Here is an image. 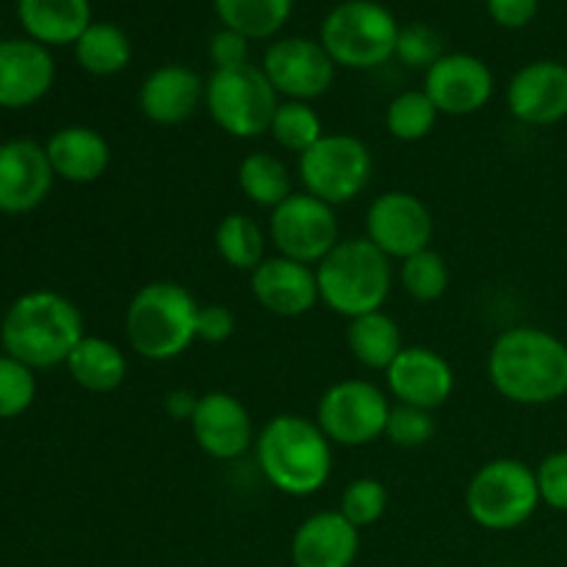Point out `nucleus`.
Masks as SVG:
<instances>
[{
  "label": "nucleus",
  "mask_w": 567,
  "mask_h": 567,
  "mask_svg": "<svg viewBox=\"0 0 567 567\" xmlns=\"http://www.w3.org/2000/svg\"><path fill=\"white\" fill-rule=\"evenodd\" d=\"M297 172L305 192L338 208L358 199L369 188L374 155L358 136L324 133L308 153L299 155Z\"/></svg>",
  "instance_id": "nucleus-9"
},
{
  "label": "nucleus",
  "mask_w": 567,
  "mask_h": 567,
  "mask_svg": "<svg viewBox=\"0 0 567 567\" xmlns=\"http://www.w3.org/2000/svg\"><path fill=\"white\" fill-rule=\"evenodd\" d=\"M319 297L343 319L385 308L393 288V260L365 236L341 238L338 247L316 266Z\"/></svg>",
  "instance_id": "nucleus-5"
},
{
  "label": "nucleus",
  "mask_w": 567,
  "mask_h": 567,
  "mask_svg": "<svg viewBox=\"0 0 567 567\" xmlns=\"http://www.w3.org/2000/svg\"><path fill=\"white\" fill-rule=\"evenodd\" d=\"M188 426H192L199 452L219 463L244 457L249 449H255V437H258L249 410L244 408L241 399L227 391L203 393Z\"/></svg>",
  "instance_id": "nucleus-15"
},
{
  "label": "nucleus",
  "mask_w": 567,
  "mask_h": 567,
  "mask_svg": "<svg viewBox=\"0 0 567 567\" xmlns=\"http://www.w3.org/2000/svg\"><path fill=\"white\" fill-rule=\"evenodd\" d=\"M260 70L266 72L280 100L299 103L324 97L336 81V61L321 48V42L305 37H286L269 44Z\"/></svg>",
  "instance_id": "nucleus-13"
},
{
  "label": "nucleus",
  "mask_w": 567,
  "mask_h": 567,
  "mask_svg": "<svg viewBox=\"0 0 567 567\" xmlns=\"http://www.w3.org/2000/svg\"><path fill=\"white\" fill-rule=\"evenodd\" d=\"M221 25L247 39H269L288 22L293 0H214Z\"/></svg>",
  "instance_id": "nucleus-30"
},
{
  "label": "nucleus",
  "mask_w": 567,
  "mask_h": 567,
  "mask_svg": "<svg viewBox=\"0 0 567 567\" xmlns=\"http://www.w3.org/2000/svg\"><path fill=\"white\" fill-rule=\"evenodd\" d=\"M236 332V313L227 305H199L197 341L225 343Z\"/></svg>",
  "instance_id": "nucleus-39"
},
{
  "label": "nucleus",
  "mask_w": 567,
  "mask_h": 567,
  "mask_svg": "<svg viewBox=\"0 0 567 567\" xmlns=\"http://www.w3.org/2000/svg\"><path fill=\"white\" fill-rule=\"evenodd\" d=\"M537 9H540V0H487L493 22L509 31L529 25L537 17Z\"/></svg>",
  "instance_id": "nucleus-41"
},
{
  "label": "nucleus",
  "mask_w": 567,
  "mask_h": 567,
  "mask_svg": "<svg viewBox=\"0 0 567 567\" xmlns=\"http://www.w3.org/2000/svg\"><path fill=\"white\" fill-rule=\"evenodd\" d=\"M197 313L199 302L186 286L169 280L147 282L127 302V343L138 358L169 363L197 341Z\"/></svg>",
  "instance_id": "nucleus-4"
},
{
  "label": "nucleus",
  "mask_w": 567,
  "mask_h": 567,
  "mask_svg": "<svg viewBox=\"0 0 567 567\" xmlns=\"http://www.w3.org/2000/svg\"><path fill=\"white\" fill-rule=\"evenodd\" d=\"M347 347L352 358L358 360L363 369L382 371L385 374L388 365L399 358L404 349L402 330H399L396 319L388 316L385 310H374V313L358 316L349 319L347 330Z\"/></svg>",
  "instance_id": "nucleus-26"
},
{
  "label": "nucleus",
  "mask_w": 567,
  "mask_h": 567,
  "mask_svg": "<svg viewBox=\"0 0 567 567\" xmlns=\"http://www.w3.org/2000/svg\"><path fill=\"white\" fill-rule=\"evenodd\" d=\"M449 264L435 249H421L399 264V286L415 302H437L449 291Z\"/></svg>",
  "instance_id": "nucleus-33"
},
{
  "label": "nucleus",
  "mask_w": 567,
  "mask_h": 567,
  "mask_svg": "<svg viewBox=\"0 0 567 567\" xmlns=\"http://www.w3.org/2000/svg\"><path fill=\"white\" fill-rule=\"evenodd\" d=\"M535 468L515 457H496L482 465L465 487L471 520L487 532H513L540 507Z\"/></svg>",
  "instance_id": "nucleus-7"
},
{
  "label": "nucleus",
  "mask_w": 567,
  "mask_h": 567,
  "mask_svg": "<svg viewBox=\"0 0 567 567\" xmlns=\"http://www.w3.org/2000/svg\"><path fill=\"white\" fill-rule=\"evenodd\" d=\"M37 399V374L11 354H0V421L20 419Z\"/></svg>",
  "instance_id": "nucleus-35"
},
{
  "label": "nucleus",
  "mask_w": 567,
  "mask_h": 567,
  "mask_svg": "<svg viewBox=\"0 0 567 567\" xmlns=\"http://www.w3.org/2000/svg\"><path fill=\"white\" fill-rule=\"evenodd\" d=\"M435 221L424 199L410 192H382L365 210V238L391 260H408L410 255L430 249Z\"/></svg>",
  "instance_id": "nucleus-12"
},
{
  "label": "nucleus",
  "mask_w": 567,
  "mask_h": 567,
  "mask_svg": "<svg viewBox=\"0 0 567 567\" xmlns=\"http://www.w3.org/2000/svg\"><path fill=\"white\" fill-rule=\"evenodd\" d=\"M83 336L86 330L78 305L55 291L22 293L0 324L6 354L33 371L64 365Z\"/></svg>",
  "instance_id": "nucleus-3"
},
{
  "label": "nucleus",
  "mask_w": 567,
  "mask_h": 567,
  "mask_svg": "<svg viewBox=\"0 0 567 567\" xmlns=\"http://www.w3.org/2000/svg\"><path fill=\"white\" fill-rule=\"evenodd\" d=\"M399 22L374 0H347L324 17L319 31L321 48L336 66L377 70L396 55Z\"/></svg>",
  "instance_id": "nucleus-6"
},
{
  "label": "nucleus",
  "mask_w": 567,
  "mask_h": 567,
  "mask_svg": "<svg viewBox=\"0 0 567 567\" xmlns=\"http://www.w3.org/2000/svg\"><path fill=\"white\" fill-rule=\"evenodd\" d=\"M22 28L39 44H75L92 25L89 0H20L17 3Z\"/></svg>",
  "instance_id": "nucleus-24"
},
{
  "label": "nucleus",
  "mask_w": 567,
  "mask_h": 567,
  "mask_svg": "<svg viewBox=\"0 0 567 567\" xmlns=\"http://www.w3.org/2000/svg\"><path fill=\"white\" fill-rule=\"evenodd\" d=\"M75 59L89 75L111 78L120 75L133 59V44L120 25L92 22L75 42Z\"/></svg>",
  "instance_id": "nucleus-27"
},
{
  "label": "nucleus",
  "mask_w": 567,
  "mask_h": 567,
  "mask_svg": "<svg viewBox=\"0 0 567 567\" xmlns=\"http://www.w3.org/2000/svg\"><path fill=\"white\" fill-rule=\"evenodd\" d=\"M360 551V529L341 513H316L291 537L293 567H352Z\"/></svg>",
  "instance_id": "nucleus-22"
},
{
  "label": "nucleus",
  "mask_w": 567,
  "mask_h": 567,
  "mask_svg": "<svg viewBox=\"0 0 567 567\" xmlns=\"http://www.w3.org/2000/svg\"><path fill=\"white\" fill-rule=\"evenodd\" d=\"M424 92L441 116L480 114L496 92L493 70L471 53H446L424 75Z\"/></svg>",
  "instance_id": "nucleus-14"
},
{
  "label": "nucleus",
  "mask_w": 567,
  "mask_h": 567,
  "mask_svg": "<svg viewBox=\"0 0 567 567\" xmlns=\"http://www.w3.org/2000/svg\"><path fill=\"white\" fill-rule=\"evenodd\" d=\"M269 136L275 138L277 147L302 155L324 136V122H321L319 111L310 103L280 100L275 116H271Z\"/></svg>",
  "instance_id": "nucleus-32"
},
{
  "label": "nucleus",
  "mask_w": 567,
  "mask_h": 567,
  "mask_svg": "<svg viewBox=\"0 0 567 567\" xmlns=\"http://www.w3.org/2000/svg\"><path fill=\"white\" fill-rule=\"evenodd\" d=\"M210 61H214V70H227V66L247 64L249 61V39L241 33L230 31V28H221L210 37Z\"/></svg>",
  "instance_id": "nucleus-40"
},
{
  "label": "nucleus",
  "mask_w": 567,
  "mask_h": 567,
  "mask_svg": "<svg viewBox=\"0 0 567 567\" xmlns=\"http://www.w3.org/2000/svg\"><path fill=\"white\" fill-rule=\"evenodd\" d=\"M388 396L396 404H410L435 413L452 399L454 369L441 352L430 347H404L385 371Z\"/></svg>",
  "instance_id": "nucleus-16"
},
{
  "label": "nucleus",
  "mask_w": 567,
  "mask_h": 567,
  "mask_svg": "<svg viewBox=\"0 0 567 567\" xmlns=\"http://www.w3.org/2000/svg\"><path fill=\"white\" fill-rule=\"evenodd\" d=\"M443 39L435 28L415 22L399 31L396 39V59L410 70H430L432 64L443 59Z\"/></svg>",
  "instance_id": "nucleus-37"
},
{
  "label": "nucleus",
  "mask_w": 567,
  "mask_h": 567,
  "mask_svg": "<svg viewBox=\"0 0 567 567\" xmlns=\"http://www.w3.org/2000/svg\"><path fill=\"white\" fill-rule=\"evenodd\" d=\"M64 365L75 385L89 393H114L127 380V354L100 336H83Z\"/></svg>",
  "instance_id": "nucleus-25"
},
{
  "label": "nucleus",
  "mask_w": 567,
  "mask_h": 567,
  "mask_svg": "<svg viewBox=\"0 0 567 567\" xmlns=\"http://www.w3.org/2000/svg\"><path fill=\"white\" fill-rule=\"evenodd\" d=\"M388 487L382 485L374 476H360V480L349 482L341 493V504H338V513L349 520L358 529L365 526H374L377 520H382L388 509Z\"/></svg>",
  "instance_id": "nucleus-34"
},
{
  "label": "nucleus",
  "mask_w": 567,
  "mask_h": 567,
  "mask_svg": "<svg viewBox=\"0 0 567 567\" xmlns=\"http://www.w3.org/2000/svg\"><path fill=\"white\" fill-rule=\"evenodd\" d=\"M199 396L194 391H186V388H177V391H169L164 396V413L169 415L172 421H192L194 413H197Z\"/></svg>",
  "instance_id": "nucleus-42"
},
{
  "label": "nucleus",
  "mask_w": 567,
  "mask_h": 567,
  "mask_svg": "<svg viewBox=\"0 0 567 567\" xmlns=\"http://www.w3.org/2000/svg\"><path fill=\"white\" fill-rule=\"evenodd\" d=\"M540 502L554 513H567V452H554L535 468Z\"/></svg>",
  "instance_id": "nucleus-38"
},
{
  "label": "nucleus",
  "mask_w": 567,
  "mask_h": 567,
  "mask_svg": "<svg viewBox=\"0 0 567 567\" xmlns=\"http://www.w3.org/2000/svg\"><path fill=\"white\" fill-rule=\"evenodd\" d=\"M53 175L75 186L100 181L111 166V144L89 125L59 127L44 144Z\"/></svg>",
  "instance_id": "nucleus-23"
},
{
  "label": "nucleus",
  "mask_w": 567,
  "mask_h": 567,
  "mask_svg": "<svg viewBox=\"0 0 567 567\" xmlns=\"http://www.w3.org/2000/svg\"><path fill=\"white\" fill-rule=\"evenodd\" d=\"M437 421L435 413L421 408H410V404L393 402L391 419H388L385 437L399 449H419L435 437Z\"/></svg>",
  "instance_id": "nucleus-36"
},
{
  "label": "nucleus",
  "mask_w": 567,
  "mask_h": 567,
  "mask_svg": "<svg viewBox=\"0 0 567 567\" xmlns=\"http://www.w3.org/2000/svg\"><path fill=\"white\" fill-rule=\"evenodd\" d=\"M441 111L430 100L424 89H408V92L396 94L385 109V131L391 133L396 142L413 144L430 136L437 125Z\"/></svg>",
  "instance_id": "nucleus-31"
},
{
  "label": "nucleus",
  "mask_w": 567,
  "mask_h": 567,
  "mask_svg": "<svg viewBox=\"0 0 567 567\" xmlns=\"http://www.w3.org/2000/svg\"><path fill=\"white\" fill-rule=\"evenodd\" d=\"M249 291L266 313L280 319H299L321 302L316 266L282 255H271L249 275Z\"/></svg>",
  "instance_id": "nucleus-19"
},
{
  "label": "nucleus",
  "mask_w": 567,
  "mask_h": 567,
  "mask_svg": "<svg viewBox=\"0 0 567 567\" xmlns=\"http://www.w3.org/2000/svg\"><path fill=\"white\" fill-rule=\"evenodd\" d=\"M507 109L515 120L532 127L567 120V64L540 59L520 66L507 86Z\"/></svg>",
  "instance_id": "nucleus-18"
},
{
  "label": "nucleus",
  "mask_w": 567,
  "mask_h": 567,
  "mask_svg": "<svg viewBox=\"0 0 567 567\" xmlns=\"http://www.w3.org/2000/svg\"><path fill=\"white\" fill-rule=\"evenodd\" d=\"M393 399L371 380H341L321 393L316 424L332 446L363 449L385 437Z\"/></svg>",
  "instance_id": "nucleus-10"
},
{
  "label": "nucleus",
  "mask_w": 567,
  "mask_h": 567,
  "mask_svg": "<svg viewBox=\"0 0 567 567\" xmlns=\"http://www.w3.org/2000/svg\"><path fill=\"white\" fill-rule=\"evenodd\" d=\"M205 103V81L186 64H164L138 89V111L158 127L183 125Z\"/></svg>",
  "instance_id": "nucleus-21"
},
{
  "label": "nucleus",
  "mask_w": 567,
  "mask_h": 567,
  "mask_svg": "<svg viewBox=\"0 0 567 567\" xmlns=\"http://www.w3.org/2000/svg\"><path fill=\"white\" fill-rule=\"evenodd\" d=\"M216 252L230 269L249 271L252 275L266 260V241L269 233L260 227L258 219L249 214H227L216 227Z\"/></svg>",
  "instance_id": "nucleus-28"
},
{
  "label": "nucleus",
  "mask_w": 567,
  "mask_h": 567,
  "mask_svg": "<svg viewBox=\"0 0 567 567\" xmlns=\"http://www.w3.org/2000/svg\"><path fill=\"white\" fill-rule=\"evenodd\" d=\"M55 81L48 48L33 39L0 42V109L20 111L39 103Z\"/></svg>",
  "instance_id": "nucleus-20"
},
{
  "label": "nucleus",
  "mask_w": 567,
  "mask_h": 567,
  "mask_svg": "<svg viewBox=\"0 0 567 567\" xmlns=\"http://www.w3.org/2000/svg\"><path fill=\"white\" fill-rule=\"evenodd\" d=\"M269 241L277 255L319 266L341 241L336 208L308 192H293L269 214Z\"/></svg>",
  "instance_id": "nucleus-11"
},
{
  "label": "nucleus",
  "mask_w": 567,
  "mask_h": 567,
  "mask_svg": "<svg viewBox=\"0 0 567 567\" xmlns=\"http://www.w3.org/2000/svg\"><path fill=\"white\" fill-rule=\"evenodd\" d=\"M255 460L264 480L291 498L316 496L332 476V443L316 421L280 413L255 437Z\"/></svg>",
  "instance_id": "nucleus-2"
},
{
  "label": "nucleus",
  "mask_w": 567,
  "mask_h": 567,
  "mask_svg": "<svg viewBox=\"0 0 567 567\" xmlns=\"http://www.w3.org/2000/svg\"><path fill=\"white\" fill-rule=\"evenodd\" d=\"M280 105L266 72L255 64L214 70L205 81V111L221 133L233 138H258L269 133L271 116Z\"/></svg>",
  "instance_id": "nucleus-8"
},
{
  "label": "nucleus",
  "mask_w": 567,
  "mask_h": 567,
  "mask_svg": "<svg viewBox=\"0 0 567 567\" xmlns=\"http://www.w3.org/2000/svg\"><path fill=\"white\" fill-rule=\"evenodd\" d=\"M487 380L520 408H546L567 396V343L543 327H509L487 352Z\"/></svg>",
  "instance_id": "nucleus-1"
},
{
  "label": "nucleus",
  "mask_w": 567,
  "mask_h": 567,
  "mask_svg": "<svg viewBox=\"0 0 567 567\" xmlns=\"http://www.w3.org/2000/svg\"><path fill=\"white\" fill-rule=\"evenodd\" d=\"M53 166L42 144L11 138L0 144V214H31L53 188Z\"/></svg>",
  "instance_id": "nucleus-17"
},
{
  "label": "nucleus",
  "mask_w": 567,
  "mask_h": 567,
  "mask_svg": "<svg viewBox=\"0 0 567 567\" xmlns=\"http://www.w3.org/2000/svg\"><path fill=\"white\" fill-rule=\"evenodd\" d=\"M238 188L252 205L275 210L286 197H291V172L275 153H249L238 164Z\"/></svg>",
  "instance_id": "nucleus-29"
}]
</instances>
